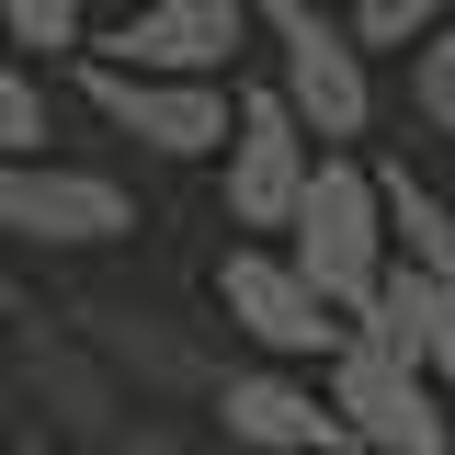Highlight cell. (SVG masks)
Here are the masks:
<instances>
[{
    "label": "cell",
    "instance_id": "cell-6",
    "mask_svg": "<svg viewBox=\"0 0 455 455\" xmlns=\"http://www.w3.org/2000/svg\"><path fill=\"white\" fill-rule=\"evenodd\" d=\"M319 387H331V410H341V433L364 455H455V410H444V387L410 364V353H387L376 331H353L319 364Z\"/></svg>",
    "mask_w": 455,
    "mask_h": 455
},
{
    "label": "cell",
    "instance_id": "cell-11",
    "mask_svg": "<svg viewBox=\"0 0 455 455\" xmlns=\"http://www.w3.org/2000/svg\"><path fill=\"white\" fill-rule=\"evenodd\" d=\"M217 433H228V455H341L353 444L331 387H307V364H228Z\"/></svg>",
    "mask_w": 455,
    "mask_h": 455
},
{
    "label": "cell",
    "instance_id": "cell-5",
    "mask_svg": "<svg viewBox=\"0 0 455 455\" xmlns=\"http://www.w3.org/2000/svg\"><path fill=\"white\" fill-rule=\"evenodd\" d=\"M0 239L46 251V262H92L137 239V182L92 160H0Z\"/></svg>",
    "mask_w": 455,
    "mask_h": 455
},
{
    "label": "cell",
    "instance_id": "cell-3",
    "mask_svg": "<svg viewBox=\"0 0 455 455\" xmlns=\"http://www.w3.org/2000/svg\"><path fill=\"white\" fill-rule=\"evenodd\" d=\"M217 319L251 341L262 364H331L341 341H353V319L307 284V262H296L284 239H228L217 251Z\"/></svg>",
    "mask_w": 455,
    "mask_h": 455
},
{
    "label": "cell",
    "instance_id": "cell-7",
    "mask_svg": "<svg viewBox=\"0 0 455 455\" xmlns=\"http://www.w3.org/2000/svg\"><path fill=\"white\" fill-rule=\"evenodd\" d=\"M319 137H307V114L284 103L274 80L262 92H239V137H228L217 160V194H228V228L239 239H284L296 228V205H307V182H319Z\"/></svg>",
    "mask_w": 455,
    "mask_h": 455
},
{
    "label": "cell",
    "instance_id": "cell-10",
    "mask_svg": "<svg viewBox=\"0 0 455 455\" xmlns=\"http://www.w3.org/2000/svg\"><path fill=\"white\" fill-rule=\"evenodd\" d=\"M251 35H262V0H137L92 46L114 68H160V80H228Z\"/></svg>",
    "mask_w": 455,
    "mask_h": 455
},
{
    "label": "cell",
    "instance_id": "cell-18",
    "mask_svg": "<svg viewBox=\"0 0 455 455\" xmlns=\"http://www.w3.org/2000/svg\"><path fill=\"white\" fill-rule=\"evenodd\" d=\"M23 433H35V421H23V387H12V364H0V455H23Z\"/></svg>",
    "mask_w": 455,
    "mask_h": 455
},
{
    "label": "cell",
    "instance_id": "cell-13",
    "mask_svg": "<svg viewBox=\"0 0 455 455\" xmlns=\"http://www.w3.org/2000/svg\"><path fill=\"white\" fill-rule=\"evenodd\" d=\"M0 46L12 57H80L92 46V0H0Z\"/></svg>",
    "mask_w": 455,
    "mask_h": 455
},
{
    "label": "cell",
    "instance_id": "cell-9",
    "mask_svg": "<svg viewBox=\"0 0 455 455\" xmlns=\"http://www.w3.org/2000/svg\"><path fill=\"white\" fill-rule=\"evenodd\" d=\"M80 331H92V353H103L114 376H125V398L137 410H217L228 364L194 341V319H160V307H125V296H92V307H68Z\"/></svg>",
    "mask_w": 455,
    "mask_h": 455
},
{
    "label": "cell",
    "instance_id": "cell-12",
    "mask_svg": "<svg viewBox=\"0 0 455 455\" xmlns=\"http://www.w3.org/2000/svg\"><path fill=\"white\" fill-rule=\"evenodd\" d=\"M353 331H376L387 353H410L433 387H444V410H455V284L444 274H421V262H398L387 274V296L353 319Z\"/></svg>",
    "mask_w": 455,
    "mask_h": 455
},
{
    "label": "cell",
    "instance_id": "cell-1",
    "mask_svg": "<svg viewBox=\"0 0 455 455\" xmlns=\"http://www.w3.org/2000/svg\"><path fill=\"white\" fill-rule=\"evenodd\" d=\"M284 251L307 262V284L331 296L341 319H364L398 274V228H387V171L364 160V148H331L319 182H307V205L284 228Z\"/></svg>",
    "mask_w": 455,
    "mask_h": 455
},
{
    "label": "cell",
    "instance_id": "cell-17",
    "mask_svg": "<svg viewBox=\"0 0 455 455\" xmlns=\"http://www.w3.org/2000/svg\"><path fill=\"white\" fill-rule=\"evenodd\" d=\"M103 455H194V444H182V421H125Z\"/></svg>",
    "mask_w": 455,
    "mask_h": 455
},
{
    "label": "cell",
    "instance_id": "cell-8",
    "mask_svg": "<svg viewBox=\"0 0 455 455\" xmlns=\"http://www.w3.org/2000/svg\"><path fill=\"white\" fill-rule=\"evenodd\" d=\"M80 92H92V114H103L114 137H137L148 160H228V137H239V92H228V80H160V68L92 57Z\"/></svg>",
    "mask_w": 455,
    "mask_h": 455
},
{
    "label": "cell",
    "instance_id": "cell-15",
    "mask_svg": "<svg viewBox=\"0 0 455 455\" xmlns=\"http://www.w3.org/2000/svg\"><path fill=\"white\" fill-rule=\"evenodd\" d=\"M341 12H353V35L376 57H410V46H433L455 23V0H341Z\"/></svg>",
    "mask_w": 455,
    "mask_h": 455
},
{
    "label": "cell",
    "instance_id": "cell-2",
    "mask_svg": "<svg viewBox=\"0 0 455 455\" xmlns=\"http://www.w3.org/2000/svg\"><path fill=\"white\" fill-rule=\"evenodd\" d=\"M262 46H274V92L307 114L319 148H364L376 125V46L353 35L341 0H262Z\"/></svg>",
    "mask_w": 455,
    "mask_h": 455
},
{
    "label": "cell",
    "instance_id": "cell-21",
    "mask_svg": "<svg viewBox=\"0 0 455 455\" xmlns=\"http://www.w3.org/2000/svg\"><path fill=\"white\" fill-rule=\"evenodd\" d=\"M341 455H364V444H341Z\"/></svg>",
    "mask_w": 455,
    "mask_h": 455
},
{
    "label": "cell",
    "instance_id": "cell-4",
    "mask_svg": "<svg viewBox=\"0 0 455 455\" xmlns=\"http://www.w3.org/2000/svg\"><path fill=\"white\" fill-rule=\"evenodd\" d=\"M0 364H12V387H23V421H35V433H57L68 455H103L114 433L137 421L125 376L92 353V331H80V319H23Z\"/></svg>",
    "mask_w": 455,
    "mask_h": 455
},
{
    "label": "cell",
    "instance_id": "cell-20",
    "mask_svg": "<svg viewBox=\"0 0 455 455\" xmlns=\"http://www.w3.org/2000/svg\"><path fill=\"white\" fill-rule=\"evenodd\" d=\"M23 455H68V444H57V433H23Z\"/></svg>",
    "mask_w": 455,
    "mask_h": 455
},
{
    "label": "cell",
    "instance_id": "cell-16",
    "mask_svg": "<svg viewBox=\"0 0 455 455\" xmlns=\"http://www.w3.org/2000/svg\"><path fill=\"white\" fill-rule=\"evenodd\" d=\"M398 92H410V114H421L433 137H455V23L433 35V46H410V57H398Z\"/></svg>",
    "mask_w": 455,
    "mask_h": 455
},
{
    "label": "cell",
    "instance_id": "cell-14",
    "mask_svg": "<svg viewBox=\"0 0 455 455\" xmlns=\"http://www.w3.org/2000/svg\"><path fill=\"white\" fill-rule=\"evenodd\" d=\"M0 160H46V68L0 46Z\"/></svg>",
    "mask_w": 455,
    "mask_h": 455
},
{
    "label": "cell",
    "instance_id": "cell-19",
    "mask_svg": "<svg viewBox=\"0 0 455 455\" xmlns=\"http://www.w3.org/2000/svg\"><path fill=\"white\" fill-rule=\"evenodd\" d=\"M12 331H23V284H12V239H0V353H12Z\"/></svg>",
    "mask_w": 455,
    "mask_h": 455
}]
</instances>
